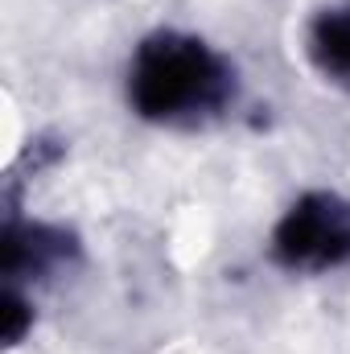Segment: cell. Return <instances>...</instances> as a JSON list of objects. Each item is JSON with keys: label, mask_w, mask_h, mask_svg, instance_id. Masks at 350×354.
Instances as JSON below:
<instances>
[{"label": "cell", "mask_w": 350, "mask_h": 354, "mask_svg": "<svg viewBox=\"0 0 350 354\" xmlns=\"http://www.w3.org/2000/svg\"><path fill=\"white\" fill-rule=\"evenodd\" d=\"M219 91H223V71L198 41L161 37L140 50L132 99L145 115H177L190 107H206L219 99Z\"/></svg>", "instance_id": "1"}, {"label": "cell", "mask_w": 350, "mask_h": 354, "mask_svg": "<svg viewBox=\"0 0 350 354\" xmlns=\"http://www.w3.org/2000/svg\"><path fill=\"white\" fill-rule=\"evenodd\" d=\"M276 252L288 264H338L350 256V206L334 198H305L280 223Z\"/></svg>", "instance_id": "2"}, {"label": "cell", "mask_w": 350, "mask_h": 354, "mask_svg": "<svg viewBox=\"0 0 350 354\" xmlns=\"http://www.w3.org/2000/svg\"><path fill=\"white\" fill-rule=\"evenodd\" d=\"M313 50H317V62L330 75L350 79V12H330V17L317 21Z\"/></svg>", "instance_id": "3"}, {"label": "cell", "mask_w": 350, "mask_h": 354, "mask_svg": "<svg viewBox=\"0 0 350 354\" xmlns=\"http://www.w3.org/2000/svg\"><path fill=\"white\" fill-rule=\"evenodd\" d=\"M21 326H25V305H21V301H8V305H4V338L17 342Z\"/></svg>", "instance_id": "4"}]
</instances>
